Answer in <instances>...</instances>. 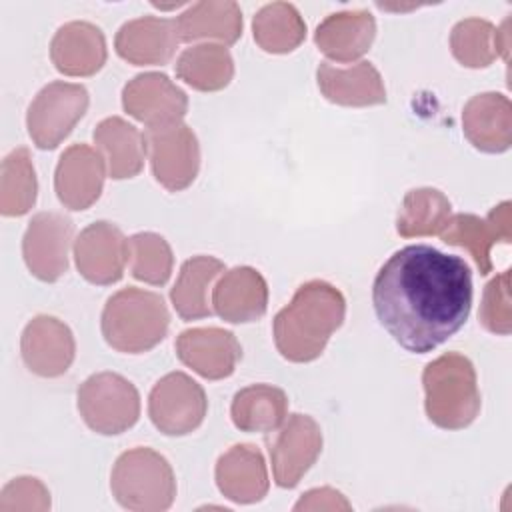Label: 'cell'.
<instances>
[{
	"label": "cell",
	"instance_id": "277c9868",
	"mask_svg": "<svg viewBox=\"0 0 512 512\" xmlns=\"http://www.w3.org/2000/svg\"><path fill=\"white\" fill-rule=\"evenodd\" d=\"M170 326V314L160 294L136 286L114 292L102 310L100 328L116 352L144 354L158 346Z\"/></svg>",
	"mask_w": 512,
	"mask_h": 512
},
{
	"label": "cell",
	"instance_id": "d590c367",
	"mask_svg": "<svg viewBox=\"0 0 512 512\" xmlns=\"http://www.w3.org/2000/svg\"><path fill=\"white\" fill-rule=\"evenodd\" d=\"M50 508V492L42 480L34 476L12 478L0 492V512L34 510L44 512Z\"/></svg>",
	"mask_w": 512,
	"mask_h": 512
},
{
	"label": "cell",
	"instance_id": "9c48e42d",
	"mask_svg": "<svg viewBox=\"0 0 512 512\" xmlns=\"http://www.w3.org/2000/svg\"><path fill=\"white\" fill-rule=\"evenodd\" d=\"M146 152L150 168L160 186L168 192L188 188L200 170V144L194 130L184 124H170L146 130Z\"/></svg>",
	"mask_w": 512,
	"mask_h": 512
},
{
	"label": "cell",
	"instance_id": "ffe728a7",
	"mask_svg": "<svg viewBox=\"0 0 512 512\" xmlns=\"http://www.w3.org/2000/svg\"><path fill=\"white\" fill-rule=\"evenodd\" d=\"M316 82L322 96L338 106L364 108L386 102V86L368 60H360L348 66H334L332 62H320L316 70Z\"/></svg>",
	"mask_w": 512,
	"mask_h": 512
},
{
	"label": "cell",
	"instance_id": "7c38bea8",
	"mask_svg": "<svg viewBox=\"0 0 512 512\" xmlns=\"http://www.w3.org/2000/svg\"><path fill=\"white\" fill-rule=\"evenodd\" d=\"M122 108L148 128H160L182 122L188 112V96L170 76L144 72L122 88Z\"/></svg>",
	"mask_w": 512,
	"mask_h": 512
},
{
	"label": "cell",
	"instance_id": "d6986e66",
	"mask_svg": "<svg viewBox=\"0 0 512 512\" xmlns=\"http://www.w3.org/2000/svg\"><path fill=\"white\" fill-rule=\"evenodd\" d=\"M108 58L104 32L86 20L62 24L50 40V60L64 76H94Z\"/></svg>",
	"mask_w": 512,
	"mask_h": 512
},
{
	"label": "cell",
	"instance_id": "8992f818",
	"mask_svg": "<svg viewBox=\"0 0 512 512\" xmlns=\"http://www.w3.org/2000/svg\"><path fill=\"white\" fill-rule=\"evenodd\" d=\"M76 404L84 424L102 436L122 434L140 418V394L136 386L116 372L88 376L78 388Z\"/></svg>",
	"mask_w": 512,
	"mask_h": 512
},
{
	"label": "cell",
	"instance_id": "7402d4cb",
	"mask_svg": "<svg viewBox=\"0 0 512 512\" xmlns=\"http://www.w3.org/2000/svg\"><path fill=\"white\" fill-rule=\"evenodd\" d=\"M462 130L468 142L486 154H502L512 144V104L500 92H480L462 110Z\"/></svg>",
	"mask_w": 512,
	"mask_h": 512
},
{
	"label": "cell",
	"instance_id": "603a6c76",
	"mask_svg": "<svg viewBox=\"0 0 512 512\" xmlns=\"http://www.w3.org/2000/svg\"><path fill=\"white\" fill-rule=\"evenodd\" d=\"M214 478L222 496L236 504H256L270 488L264 456L254 444H234L220 454Z\"/></svg>",
	"mask_w": 512,
	"mask_h": 512
},
{
	"label": "cell",
	"instance_id": "8d00e7d4",
	"mask_svg": "<svg viewBox=\"0 0 512 512\" xmlns=\"http://www.w3.org/2000/svg\"><path fill=\"white\" fill-rule=\"evenodd\" d=\"M296 512H308V510H352V504L346 500V496L330 486L312 488L304 492L298 502L294 504Z\"/></svg>",
	"mask_w": 512,
	"mask_h": 512
},
{
	"label": "cell",
	"instance_id": "cb8c5ba5",
	"mask_svg": "<svg viewBox=\"0 0 512 512\" xmlns=\"http://www.w3.org/2000/svg\"><path fill=\"white\" fill-rule=\"evenodd\" d=\"M376 38V20L368 10H342L326 16L314 32L318 50L338 62L354 64Z\"/></svg>",
	"mask_w": 512,
	"mask_h": 512
},
{
	"label": "cell",
	"instance_id": "3957f363",
	"mask_svg": "<svg viewBox=\"0 0 512 512\" xmlns=\"http://www.w3.org/2000/svg\"><path fill=\"white\" fill-rule=\"evenodd\" d=\"M424 408L442 430L468 428L480 414L482 398L476 368L468 356L446 352L424 366Z\"/></svg>",
	"mask_w": 512,
	"mask_h": 512
},
{
	"label": "cell",
	"instance_id": "8fae6325",
	"mask_svg": "<svg viewBox=\"0 0 512 512\" xmlns=\"http://www.w3.org/2000/svg\"><path fill=\"white\" fill-rule=\"evenodd\" d=\"M74 222L60 212H38L22 238V256L30 274L42 282H56L68 270V250Z\"/></svg>",
	"mask_w": 512,
	"mask_h": 512
},
{
	"label": "cell",
	"instance_id": "1f68e13d",
	"mask_svg": "<svg viewBox=\"0 0 512 512\" xmlns=\"http://www.w3.org/2000/svg\"><path fill=\"white\" fill-rule=\"evenodd\" d=\"M256 44L268 54H288L306 38V22L290 2H270L252 18Z\"/></svg>",
	"mask_w": 512,
	"mask_h": 512
},
{
	"label": "cell",
	"instance_id": "4316f807",
	"mask_svg": "<svg viewBox=\"0 0 512 512\" xmlns=\"http://www.w3.org/2000/svg\"><path fill=\"white\" fill-rule=\"evenodd\" d=\"M174 22L180 42L218 40L222 46H228L242 36V10L232 0L196 2Z\"/></svg>",
	"mask_w": 512,
	"mask_h": 512
},
{
	"label": "cell",
	"instance_id": "ac0fdd59",
	"mask_svg": "<svg viewBox=\"0 0 512 512\" xmlns=\"http://www.w3.org/2000/svg\"><path fill=\"white\" fill-rule=\"evenodd\" d=\"M176 22L160 16H140L124 22L114 38L116 54L134 66H164L178 48Z\"/></svg>",
	"mask_w": 512,
	"mask_h": 512
},
{
	"label": "cell",
	"instance_id": "5b68a950",
	"mask_svg": "<svg viewBox=\"0 0 512 512\" xmlns=\"http://www.w3.org/2000/svg\"><path fill=\"white\" fill-rule=\"evenodd\" d=\"M110 490L126 510L162 512L176 498V478L170 462L160 452L136 446L116 458L110 474Z\"/></svg>",
	"mask_w": 512,
	"mask_h": 512
},
{
	"label": "cell",
	"instance_id": "ba28073f",
	"mask_svg": "<svg viewBox=\"0 0 512 512\" xmlns=\"http://www.w3.org/2000/svg\"><path fill=\"white\" fill-rule=\"evenodd\" d=\"M208 412L204 388L184 372H168L150 390L148 416L166 436H186L200 428Z\"/></svg>",
	"mask_w": 512,
	"mask_h": 512
},
{
	"label": "cell",
	"instance_id": "83f0119b",
	"mask_svg": "<svg viewBox=\"0 0 512 512\" xmlns=\"http://www.w3.org/2000/svg\"><path fill=\"white\" fill-rule=\"evenodd\" d=\"M224 262L214 256H192L178 272V278L170 290V300L176 314L182 320H200L212 314L208 290L214 280L224 274Z\"/></svg>",
	"mask_w": 512,
	"mask_h": 512
},
{
	"label": "cell",
	"instance_id": "30bf717a",
	"mask_svg": "<svg viewBox=\"0 0 512 512\" xmlns=\"http://www.w3.org/2000/svg\"><path fill=\"white\" fill-rule=\"evenodd\" d=\"M266 442L276 486L294 488L322 452V428L308 414H290Z\"/></svg>",
	"mask_w": 512,
	"mask_h": 512
},
{
	"label": "cell",
	"instance_id": "836d02e7",
	"mask_svg": "<svg viewBox=\"0 0 512 512\" xmlns=\"http://www.w3.org/2000/svg\"><path fill=\"white\" fill-rule=\"evenodd\" d=\"M130 272L136 280L164 286L174 268V254L164 236L156 232H138L128 238Z\"/></svg>",
	"mask_w": 512,
	"mask_h": 512
},
{
	"label": "cell",
	"instance_id": "2e32d148",
	"mask_svg": "<svg viewBox=\"0 0 512 512\" xmlns=\"http://www.w3.org/2000/svg\"><path fill=\"white\" fill-rule=\"evenodd\" d=\"M510 202L504 200L494 206L486 218L476 214H454L450 216L444 230L438 234L444 244L462 246L474 258L482 276L492 272V258L490 248L496 242H510L512 240V212Z\"/></svg>",
	"mask_w": 512,
	"mask_h": 512
},
{
	"label": "cell",
	"instance_id": "d6a6232c",
	"mask_svg": "<svg viewBox=\"0 0 512 512\" xmlns=\"http://www.w3.org/2000/svg\"><path fill=\"white\" fill-rule=\"evenodd\" d=\"M38 196V180L30 150L14 148L0 168V214L24 216L30 212Z\"/></svg>",
	"mask_w": 512,
	"mask_h": 512
},
{
	"label": "cell",
	"instance_id": "9a60e30c",
	"mask_svg": "<svg viewBox=\"0 0 512 512\" xmlns=\"http://www.w3.org/2000/svg\"><path fill=\"white\" fill-rule=\"evenodd\" d=\"M106 174V162L96 148L88 144L68 146L60 154L54 172V190L60 204L74 212L90 208L102 194Z\"/></svg>",
	"mask_w": 512,
	"mask_h": 512
},
{
	"label": "cell",
	"instance_id": "f1b7e54d",
	"mask_svg": "<svg viewBox=\"0 0 512 512\" xmlns=\"http://www.w3.org/2000/svg\"><path fill=\"white\" fill-rule=\"evenodd\" d=\"M288 414V396L272 384H250L238 390L230 404V416L242 432H274Z\"/></svg>",
	"mask_w": 512,
	"mask_h": 512
},
{
	"label": "cell",
	"instance_id": "4dcf8cb0",
	"mask_svg": "<svg viewBox=\"0 0 512 512\" xmlns=\"http://www.w3.org/2000/svg\"><path fill=\"white\" fill-rule=\"evenodd\" d=\"M452 216V204L444 192L438 188L422 186L408 190L398 216H396V232L402 238H420V236H436L444 230Z\"/></svg>",
	"mask_w": 512,
	"mask_h": 512
},
{
	"label": "cell",
	"instance_id": "e0dca14e",
	"mask_svg": "<svg viewBox=\"0 0 512 512\" xmlns=\"http://www.w3.org/2000/svg\"><path fill=\"white\" fill-rule=\"evenodd\" d=\"M174 348L180 362L206 380L232 376L242 358L236 334L218 326L188 328L178 334Z\"/></svg>",
	"mask_w": 512,
	"mask_h": 512
},
{
	"label": "cell",
	"instance_id": "d4e9b609",
	"mask_svg": "<svg viewBox=\"0 0 512 512\" xmlns=\"http://www.w3.org/2000/svg\"><path fill=\"white\" fill-rule=\"evenodd\" d=\"M94 144L106 162L112 180L134 178L144 168L146 136L120 116H108L94 128Z\"/></svg>",
	"mask_w": 512,
	"mask_h": 512
},
{
	"label": "cell",
	"instance_id": "e575fe53",
	"mask_svg": "<svg viewBox=\"0 0 512 512\" xmlns=\"http://www.w3.org/2000/svg\"><path fill=\"white\" fill-rule=\"evenodd\" d=\"M478 318H480V324L492 334L508 336L512 332L510 270L500 272L496 278H492L486 284Z\"/></svg>",
	"mask_w": 512,
	"mask_h": 512
},
{
	"label": "cell",
	"instance_id": "6da1fadb",
	"mask_svg": "<svg viewBox=\"0 0 512 512\" xmlns=\"http://www.w3.org/2000/svg\"><path fill=\"white\" fill-rule=\"evenodd\" d=\"M372 304L380 324L404 350L432 352L468 320L470 266L428 244L404 246L376 272Z\"/></svg>",
	"mask_w": 512,
	"mask_h": 512
},
{
	"label": "cell",
	"instance_id": "7a4b0ae2",
	"mask_svg": "<svg viewBox=\"0 0 512 512\" xmlns=\"http://www.w3.org/2000/svg\"><path fill=\"white\" fill-rule=\"evenodd\" d=\"M346 298L330 282L308 280L274 316L272 334L282 358L304 364L316 360L342 326Z\"/></svg>",
	"mask_w": 512,
	"mask_h": 512
},
{
	"label": "cell",
	"instance_id": "f546056e",
	"mask_svg": "<svg viewBox=\"0 0 512 512\" xmlns=\"http://www.w3.org/2000/svg\"><path fill=\"white\" fill-rule=\"evenodd\" d=\"M176 76L200 92L224 90L234 78V60L222 44H194L176 60Z\"/></svg>",
	"mask_w": 512,
	"mask_h": 512
},
{
	"label": "cell",
	"instance_id": "4fadbf2b",
	"mask_svg": "<svg viewBox=\"0 0 512 512\" xmlns=\"http://www.w3.org/2000/svg\"><path fill=\"white\" fill-rule=\"evenodd\" d=\"M74 262L80 276L90 284H114L124 276L128 238L112 222H92L74 240Z\"/></svg>",
	"mask_w": 512,
	"mask_h": 512
},
{
	"label": "cell",
	"instance_id": "5bb4252c",
	"mask_svg": "<svg viewBox=\"0 0 512 512\" xmlns=\"http://www.w3.org/2000/svg\"><path fill=\"white\" fill-rule=\"evenodd\" d=\"M20 354L32 374L58 378L74 362L76 340L66 322L56 316L38 314L22 330Z\"/></svg>",
	"mask_w": 512,
	"mask_h": 512
},
{
	"label": "cell",
	"instance_id": "52a82bcc",
	"mask_svg": "<svg viewBox=\"0 0 512 512\" xmlns=\"http://www.w3.org/2000/svg\"><path fill=\"white\" fill-rule=\"evenodd\" d=\"M88 104L90 96L82 84L64 80L46 84L26 112V128L32 142L40 150L58 148L86 114Z\"/></svg>",
	"mask_w": 512,
	"mask_h": 512
},
{
	"label": "cell",
	"instance_id": "484cf974",
	"mask_svg": "<svg viewBox=\"0 0 512 512\" xmlns=\"http://www.w3.org/2000/svg\"><path fill=\"white\" fill-rule=\"evenodd\" d=\"M510 20L500 28L484 18H464L450 32L452 56L466 68H488L498 56L508 62Z\"/></svg>",
	"mask_w": 512,
	"mask_h": 512
},
{
	"label": "cell",
	"instance_id": "44dd1931",
	"mask_svg": "<svg viewBox=\"0 0 512 512\" xmlns=\"http://www.w3.org/2000/svg\"><path fill=\"white\" fill-rule=\"evenodd\" d=\"M212 306L224 322H256L268 308V284L252 266L230 268L212 288Z\"/></svg>",
	"mask_w": 512,
	"mask_h": 512
}]
</instances>
